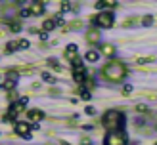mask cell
<instances>
[{
  "label": "cell",
  "instance_id": "obj_1",
  "mask_svg": "<svg viewBox=\"0 0 157 145\" xmlns=\"http://www.w3.org/2000/svg\"><path fill=\"white\" fill-rule=\"evenodd\" d=\"M101 126H104L109 134L111 132H123V126H124V114L119 111H107L101 118Z\"/></svg>",
  "mask_w": 157,
  "mask_h": 145
},
{
  "label": "cell",
  "instance_id": "obj_2",
  "mask_svg": "<svg viewBox=\"0 0 157 145\" xmlns=\"http://www.w3.org/2000/svg\"><path fill=\"white\" fill-rule=\"evenodd\" d=\"M104 76L107 80L111 82H121L124 76H127V69L123 67V63H119V61H109V63L104 67Z\"/></svg>",
  "mask_w": 157,
  "mask_h": 145
},
{
  "label": "cell",
  "instance_id": "obj_3",
  "mask_svg": "<svg viewBox=\"0 0 157 145\" xmlns=\"http://www.w3.org/2000/svg\"><path fill=\"white\" fill-rule=\"evenodd\" d=\"M113 21H115V15H113V12H101V13H98L96 17L92 19V23H94V25H100V27H104V29L113 27Z\"/></svg>",
  "mask_w": 157,
  "mask_h": 145
},
{
  "label": "cell",
  "instance_id": "obj_4",
  "mask_svg": "<svg viewBox=\"0 0 157 145\" xmlns=\"http://www.w3.org/2000/svg\"><path fill=\"white\" fill-rule=\"evenodd\" d=\"M127 143L128 140L124 136V132H111L105 136V141H104V145H127Z\"/></svg>",
  "mask_w": 157,
  "mask_h": 145
},
{
  "label": "cell",
  "instance_id": "obj_5",
  "mask_svg": "<svg viewBox=\"0 0 157 145\" xmlns=\"http://www.w3.org/2000/svg\"><path fill=\"white\" fill-rule=\"evenodd\" d=\"M27 103H29V97L27 96H23V97H19L17 101H13L12 105H10V111H8V117H15V114H19V113H23L25 111V107H27Z\"/></svg>",
  "mask_w": 157,
  "mask_h": 145
},
{
  "label": "cell",
  "instance_id": "obj_6",
  "mask_svg": "<svg viewBox=\"0 0 157 145\" xmlns=\"http://www.w3.org/2000/svg\"><path fill=\"white\" fill-rule=\"evenodd\" d=\"M86 69H84V65H78V67H73V78H75V82H78V84H82L84 80H86Z\"/></svg>",
  "mask_w": 157,
  "mask_h": 145
},
{
  "label": "cell",
  "instance_id": "obj_7",
  "mask_svg": "<svg viewBox=\"0 0 157 145\" xmlns=\"http://www.w3.org/2000/svg\"><path fill=\"white\" fill-rule=\"evenodd\" d=\"M17 80H19V74L17 73H13V71H10L8 73V78H6V84H4V88L6 90H15V84H17Z\"/></svg>",
  "mask_w": 157,
  "mask_h": 145
},
{
  "label": "cell",
  "instance_id": "obj_8",
  "mask_svg": "<svg viewBox=\"0 0 157 145\" xmlns=\"http://www.w3.org/2000/svg\"><path fill=\"white\" fill-rule=\"evenodd\" d=\"M13 130H15V134H19V136H29V132H31V124H27V122H15V126H13Z\"/></svg>",
  "mask_w": 157,
  "mask_h": 145
},
{
  "label": "cell",
  "instance_id": "obj_9",
  "mask_svg": "<svg viewBox=\"0 0 157 145\" xmlns=\"http://www.w3.org/2000/svg\"><path fill=\"white\" fill-rule=\"evenodd\" d=\"M86 42H92V44H100V29H90L88 33L84 34Z\"/></svg>",
  "mask_w": 157,
  "mask_h": 145
},
{
  "label": "cell",
  "instance_id": "obj_10",
  "mask_svg": "<svg viewBox=\"0 0 157 145\" xmlns=\"http://www.w3.org/2000/svg\"><path fill=\"white\" fill-rule=\"evenodd\" d=\"M31 13L33 15H42L44 13V2H33L31 4Z\"/></svg>",
  "mask_w": 157,
  "mask_h": 145
},
{
  "label": "cell",
  "instance_id": "obj_11",
  "mask_svg": "<svg viewBox=\"0 0 157 145\" xmlns=\"http://www.w3.org/2000/svg\"><path fill=\"white\" fill-rule=\"evenodd\" d=\"M100 53H104V56L111 57L113 53H115V48H113L111 44H100Z\"/></svg>",
  "mask_w": 157,
  "mask_h": 145
},
{
  "label": "cell",
  "instance_id": "obj_12",
  "mask_svg": "<svg viewBox=\"0 0 157 145\" xmlns=\"http://www.w3.org/2000/svg\"><path fill=\"white\" fill-rule=\"evenodd\" d=\"M84 59H86V61H90V63H96V61L100 59V52H96V50H90V52H86Z\"/></svg>",
  "mask_w": 157,
  "mask_h": 145
},
{
  "label": "cell",
  "instance_id": "obj_13",
  "mask_svg": "<svg viewBox=\"0 0 157 145\" xmlns=\"http://www.w3.org/2000/svg\"><path fill=\"white\" fill-rule=\"evenodd\" d=\"M17 50H19V40H12V42L6 44V53H13Z\"/></svg>",
  "mask_w": 157,
  "mask_h": 145
},
{
  "label": "cell",
  "instance_id": "obj_14",
  "mask_svg": "<svg viewBox=\"0 0 157 145\" xmlns=\"http://www.w3.org/2000/svg\"><path fill=\"white\" fill-rule=\"evenodd\" d=\"M29 118H33V120H40V118H44V113H42V111H38V109H33V111H29Z\"/></svg>",
  "mask_w": 157,
  "mask_h": 145
},
{
  "label": "cell",
  "instance_id": "obj_15",
  "mask_svg": "<svg viewBox=\"0 0 157 145\" xmlns=\"http://www.w3.org/2000/svg\"><path fill=\"white\" fill-rule=\"evenodd\" d=\"M98 10H104V8H115V2H109V0H101V2H96Z\"/></svg>",
  "mask_w": 157,
  "mask_h": 145
},
{
  "label": "cell",
  "instance_id": "obj_16",
  "mask_svg": "<svg viewBox=\"0 0 157 145\" xmlns=\"http://www.w3.org/2000/svg\"><path fill=\"white\" fill-rule=\"evenodd\" d=\"M54 27H56V23H54V19H46L44 23H42V31H54Z\"/></svg>",
  "mask_w": 157,
  "mask_h": 145
},
{
  "label": "cell",
  "instance_id": "obj_17",
  "mask_svg": "<svg viewBox=\"0 0 157 145\" xmlns=\"http://www.w3.org/2000/svg\"><path fill=\"white\" fill-rule=\"evenodd\" d=\"M42 80H44V82H50V84L56 82V78H54L52 73H42Z\"/></svg>",
  "mask_w": 157,
  "mask_h": 145
},
{
  "label": "cell",
  "instance_id": "obj_18",
  "mask_svg": "<svg viewBox=\"0 0 157 145\" xmlns=\"http://www.w3.org/2000/svg\"><path fill=\"white\" fill-rule=\"evenodd\" d=\"M54 23H56V27H63V25H65V21H63V17H61V13L54 15Z\"/></svg>",
  "mask_w": 157,
  "mask_h": 145
},
{
  "label": "cell",
  "instance_id": "obj_19",
  "mask_svg": "<svg viewBox=\"0 0 157 145\" xmlns=\"http://www.w3.org/2000/svg\"><path fill=\"white\" fill-rule=\"evenodd\" d=\"M65 53H67V56H75V53H77V46L75 44H69L67 48H65Z\"/></svg>",
  "mask_w": 157,
  "mask_h": 145
},
{
  "label": "cell",
  "instance_id": "obj_20",
  "mask_svg": "<svg viewBox=\"0 0 157 145\" xmlns=\"http://www.w3.org/2000/svg\"><path fill=\"white\" fill-rule=\"evenodd\" d=\"M29 15H33V13H31V8H23V10L19 12V17H21V19L29 17Z\"/></svg>",
  "mask_w": 157,
  "mask_h": 145
},
{
  "label": "cell",
  "instance_id": "obj_21",
  "mask_svg": "<svg viewBox=\"0 0 157 145\" xmlns=\"http://www.w3.org/2000/svg\"><path fill=\"white\" fill-rule=\"evenodd\" d=\"M10 29L13 31V33H19V31H21V25H19L17 21H13V23H10Z\"/></svg>",
  "mask_w": 157,
  "mask_h": 145
},
{
  "label": "cell",
  "instance_id": "obj_22",
  "mask_svg": "<svg viewBox=\"0 0 157 145\" xmlns=\"http://www.w3.org/2000/svg\"><path fill=\"white\" fill-rule=\"evenodd\" d=\"M132 94V86H130V84H124V86H123V96H130Z\"/></svg>",
  "mask_w": 157,
  "mask_h": 145
},
{
  "label": "cell",
  "instance_id": "obj_23",
  "mask_svg": "<svg viewBox=\"0 0 157 145\" xmlns=\"http://www.w3.org/2000/svg\"><path fill=\"white\" fill-rule=\"evenodd\" d=\"M142 23H144V27H150L153 23V17H151V15H146V17L142 19Z\"/></svg>",
  "mask_w": 157,
  "mask_h": 145
},
{
  "label": "cell",
  "instance_id": "obj_24",
  "mask_svg": "<svg viewBox=\"0 0 157 145\" xmlns=\"http://www.w3.org/2000/svg\"><path fill=\"white\" fill-rule=\"evenodd\" d=\"M29 40H25V38H23V40H19V50H27L29 48Z\"/></svg>",
  "mask_w": 157,
  "mask_h": 145
},
{
  "label": "cell",
  "instance_id": "obj_25",
  "mask_svg": "<svg viewBox=\"0 0 157 145\" xmlns=\"http://www.w3.org/2000/svg\"><path fill=\"white\" fill-rule=\"evenodd\" d=\"M81 97H82V99H86V101H88V99H90V92L82 88V90H81Z\"/></svg>",
  "mask_w": 157,
  "mask_h": 145
},
{
  "label": "cell",
  "instance_id": "obj_26",
  "mask_svg": "<svg viewBox=\"0 0 157 145\" xmlns=\"http://www.w3.org/2000/svg\"><path fill=\"white\" fill-rule=\"evenodd\" d=\"M38 38H40V40H48V33H46V31H40V33H38Z\"/></svg>",
  "mask_w": 157,
  "mask_h": 145
},
{
  "label": "cell",
  "instance_id": "obj_27",
  "mask_svg": "<svg viewBox=\"0 0 157 145\" xmlns=\"http://www.w3.org/2000/svg\"><path fill=\"white\" fill-rule=\"evenodd\" d=\"M69 8H71V4H69V2H61V10H63V12H67Z\"/></svg>",
  "mask_w": 157,
  "mask_h": 145
},
{
  "label": "cell",
  "instance_id": "obj_28",
  "mask_svg": "<svg viewBox=\"0 0 157 145\" xmlns=\"http://www.w3.org/2000/svg\"><path fill=\"white\" fill-rule=\"evenodd\" d=\"M84 111H86V114H94V113H96V109H94V107H90V105H88V107H86V109H84Z\"/></svg>",
  "mask_w": 157,
  "mask_h": 145
},
{
  "label": "cell",
  "instance_id": "obj_29",
  "mask_svg": "<svg viewBox=\"0 0 157 145\" xmlns=\"http://www.w3.org/2000/svg\"><path fill=\"white\" fill-rule=\"evenodd\" d=\"M48 63H50L52 67H59V63H58V61H56V59H48Z\"/></svg>",
  "mask_w": 157,
  "mask_h": 145
},
{
  "label": "cell",
  "instance_id": "obj_30",
  "mask_svg": "<svg viewBox=\"0 0 157 145\" xmlns=\"http://www.w3.org/2000/svg\"><path fill=\"white\" fill-rule=\"evenodd\" d=\"M81 143H82V145H90V137H82Z\"/></svg>",
  "mask_w": 157,
  "mask_h": 145
},
{
  "label": "cell",
  "instance_id": "obj_31",
  "mask_svg": "<svg viewBox=\"0 0 157 145\" xmlns=\"http://www.w3.org/2000/svg\"><path fill=\"white\" fill-rule=\"evenodd\" d=\"M63 145H69V143H63Z\"/></svg>",
  "mask_w": 157,
  "mask_h": 145
},
{
  "label": "cell",
  "instance_id": "obj_32",
  "mask_svg": "<svg viewBox=\"0 0 157 145\" xmlns=\"http://www.w3.org/2000/svg\"><path fill=\"white\" fill-rule=\"evenodd\" d=\"M155 130H157V126H155Z\"/></svg>",
  "mask_w": 157,
  "mask_h": 145
},
{
  "label": "cell",
  "instance_id": "obj_33",
  "mask_svg": "<svg viewBox=\"0 0 157 145\" xmlns=\"http://www.w3.org/2000/svg\"><path fill=\"white\" fill-rule=\"evenodd\" d=\"M155 145H157V143H155Z\"/></svg>",
  "mask_w": 157,
  "mask_h": 145
}]
</instances>
